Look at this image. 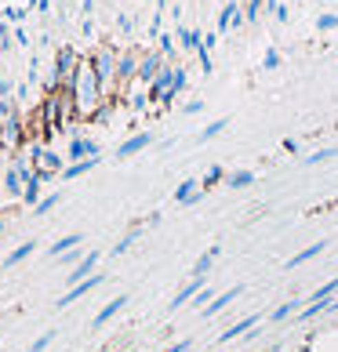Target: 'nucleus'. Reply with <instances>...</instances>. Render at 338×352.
Here are the masks:
<instances>
[{"label":"nucleus","mask_w":338,"mask_h":352,"mask_svg":"<svg viewBox=\"0 0 338 352\" xmlns=\"http://www.w3.org/2000/svg\"><path fill=\"white\" fill-rule=\"evenodd\" d=\"M98 283H102V276H87V280H81V283H76V287H70V294H62V298H59V309H66V305H73L76 298H84L87 291H95Z\"/></svg>","instance_id":"1"},{"label":"nucleus","mask_w":338,"mask_h":352,"mask_svg":"<svg viewBox=\"0 0 338 352\" xmlns=\"http://www.w3.org/2000/svg\"><path fill=\"white\" fill-rule=\"evenodd\" d=\"M200 291H204V280H200V276H193V283H186V287H182V291L171 298V309H182V305L189 302V298H197Z\"/></svg>","instance_id":"2"},{"label":"nucleus","mask_w":338,"mask_h":352,"mask_svg":"<svg viewBox=\"0 0 338 352\" xmlns=\"http://www.w3.org/2000/svg\"><path fill=\"white\" fill-rule=\"evenodd\" d=\"M240 294H244V287H229V291H226V294H218V298H215V302H211V305H207V309H204V316H215V312H222V309H226V305L233 302V298H240Z\"/></svg>","instance_id":"3"},{"label":"nucleus","mask_w":338,"mask_h":352,"mask_svg":"<svg viewBox=\"0 0 338 352\" xmlns=\"http://www.w3.org/2000/svg\"><path fill=\"white\" fill-rule=\"evenodd\" d=\"M95 265H98V251H91V254L84 258V262H81V265L73 269V276H70V283L76 287V283H81V280H87V276H91V269H95Z\"/></svg>","instance_id":"4"},{"label":"nucleus","mask_w":338,"mask_h":352,"mask_svg":"<svg viewBox=\"0 0 338 352\" xmlns=\"http://www.w3.org/2000/svg\"><path fill=\"white\" fill-rule=\"evenodd\" d=\"M149 142H153V135H135V138H127L124 146L116 149V156H120V160H124V156H131V153H138V149H146Z\"/></svg>","instance_id":"5"},{"label":"nucleus","mask_w":338,"mask_h":352,"mask_svg":"<svg viewBox=\"0 0 338 352\" xmlns=\"http://www.w3.org/2000/svg\"><path fill=\"white\" fill-rule=\"evenodd\" d=\"M124 305H127V298H124V294H120V298H113V302H109V305H106V309H102L98 316H95V327H102L106 320H113V316H116V312H120Z\"/></svg>","instance_id":"6"},{"label":"nucleus","mask_w":338,"mask_h":352,"mask_svg":"<svg viewBox=\"0 0 338 352\" xmlns=\"http://www.w3.org/2000/svg\"><path fill=\"white\" fill-rule=\"evenodd\" d=\"M255 323H258V316H244L240 323H233L229 331H222V342H233V338H237V334H244V331H251Z\"/></svg>","instance_id":"7"},{"label":"nucleus","mask_w":338,"mask_h":352,"mask_svg":"<svg viewBox=\"0 0 338 352\" xmlns=\"http://www.w3.org/2000/svg\"><path fill=\"white\" fill-rule=\"evenodd\" d=\"M84 236H81V232H70V236H62L55 247H51V254H55V258H62V254H66L70 251V247H76V243H81Z\"/></svg>","instance_id":"8"},{"label":"nucleus","mask_w":338,"mask_h":352,"mask_svg":"<svg viewBox=\"0 0 338 352\" xmlns=\"http://www.w3.org/2000/svg\"><path fill=\"white\" fill-rule=\"evenodd\" d=\"M324 251V243H313V247H306V251H298L291 262H288V269H295V265H302V262H309V258H317Z\"/></svg>","instance_id":"9"},{"label":"nucleus","mask_w":338,"mask_h":352,"mask_svg":"<svg viewBox=\"0 0 338 352\" xmlns=\"http://www.w3.org/2000/svg\"><path fill=\"white\" fill-rule=\"evenodd\" d=\"M215 258H218V247H211V251H207V254L200 258V262L193 265V276H200V280H204V272L211 269V262H215Z\"/></svg>","instance_id":"10"},{"label":"nucleus","mask_w":338,"mask_h":352,"mask_svg":"<svg viewBox=\"0 0 338 352\" xmlns=\"http://www.w3.org/2000/svg\"><path fill=\"white\" fill-rule=\"evenodd\" d=\"M98 160H84V164H73V167H66V178H81V175H87L91 167H95Z\"/></svg>","instance_id":"11"},{"label":"nucleus","mask_w":338,"mask_h":352,"mask_svg":"<svg viewBox=\"0 0 338 352\" xmlns=\"http://www.w3.org/2000/svg\"><path fill=\"white\" fill-rule=\"evenodd\" d=\"M33 247H36V243H22L15 254H8V265H19L22 258H30V254H33Z\"/></svg>","instance_id":"12"},{"label":"nucleus","mask_w":338,"mask_h":352,"mask_svg":"<svg viewBox=\"0 0 338 352\" xmlns=\"http://www.w3.org/2000/svg\"><path fill=\"white\" fill-rule=\"evenodd\" d=\"M98 146L95 142H73V156H95Z\"/></svg>","instance_id":"13"},{"label":"nucleus","mask_w":338,"mask_h":352,"mask_svg":"<svg viewBox=\"0 0 338 352\" xmlns=\"http://www.w3.org/2000/svg\"><path fill=\"white\" fill-rule=\"evenodd\" d=\"M51 342H55V331H47V334H41V338H36V342L30 345V352H41V349H47Z\"/></svg>","instance_id":"14"},{"label":"nucleus","mask_w":338,"mask_h":352,"mask_svg":"<svg viewBox=\"0 0 338 352\" xmlns=\"http://www.w3.org/2000/svg\"><path fill=\"white\" fill-rule=\"evenodd\" d=\"M218 131H226V120H215L211 127H204V135H200V142H207V138H215Z\"/></svg>","instance_id":"15"},{"label":"nucleus","mask_w":338,"mask_h":352,"mask_svg":"<svg viewBox=\"0 0 338 352\" xmlns=\"http://www.w3.org/2000/svg\"><path fill=\"white\" fill-rule=\"evenodd\" d=\"M248 182H251V171H237L229 178V186H248Z\"/></svg>","instance_id":"16"},{"label":"nucleus","mask_w":338,"mask_h":352,"mask_svg":"<svg viewBox=\"0 0 338 352\" xmlns=\"http://www.w3.org/2000/svg\"><path fill=\"white\" fill-rule=\"evenodd\" d=\"M193 189H197V186H193V182H186V186H182V189H178V200H182V204H186L189 197H197V192H193Z\"/></svg>","instance_id":"17"},{"label":"nucleus","mask_w":338,"mask_h":352,"mask_svg":"<svg viewBox=\"0 0 338 352\" xmlns=\"http://www.w3.org/2000/svg\"><path fill=\"white\" fill-rule=\"evenodd\" d=\"M55 204H59V192H51V197H47V200H41V204H36V211H41V214H44V211H47V207H55Z\"/></svg>","instance_id":"18"},{"label":"nucleus","mask_w":338,"mask_h":352,"mask_svg":"<svg viewBox=\"0 0 338 352\" xmlns=\"http://www.w3.org/2000/svg\"><path fill=\"white\" fill-rule=\"evenodd\" d=\"M291 312H295V305H280L277 312H273V320H277V323H280V320H288V316H291Z\"/></svg>","instance_id":"19"},{"label":"nucleus","mask_w":338,"mask_h":352,"mask_svg":"<svg viewBox=\"0 0 338 352\" xmlns=\"http://www.w3.org/2000/svg\"><path fill=\"white\" fill-rule=\"evenodd\" d=\"M207 302H215V298H211V291H200L197 298H193V305H204V309H207Z\"/></svg>","instance_id":"20"},{"label":"nucleus","mask_w":338,"mask_h":352,"mask_svg":"<svg viewBox=\"0 0 338 352\" xmlns=\"http://www.w3.org/2000/svg\"><path fill=\"white\" fill-rule=\"evenodd\" d=\"M331 153H335V149H320V153H313V156H309V164H324Z\"/></svg>","instance_id":"21"},{"label":"nucleus","mask_w":338,"mask_h":352,"mask_svg":"<svg viewBox=\"0 0 338 352\" xmlns=\"http://www.w3.org/2000/svg\"><path fill=\"white\" fill-rule=\"evenodd\" d=\"M153 69H157V58H149L146 66H142V76H153Z\"/></svg>","instance_id":"22"},{"label":"nucleus","mask_w":338,"mask_h":352,"mask_svg":"<svg viewBox=\"0 0 338 352\" xmlns=\"http://www.w3.org/2000/svg\"><path fill=\"white\" fill-rule=\"evenodd\" d=\"M189 349H193V342H178V345H171L167 352H189Z\"/></svg>","instance_id":"23"},{"label":"nucleus","mask_w":338,"mask_h":352,"mask_svg":"<svg viewBox=\"0 0 338 352\" xmlns=\"http://www.w3.org/2000/svg\"><path fill=\"white\" fill-rule=\"evenodd\" d=\"M335 22H338L335 15H324V19H320V30H331V25H335Z\"/></svg>","instance_id":"24"},{"label":"nucleus","mask_w":338,"mask_h":352,"mask_svg":"<svg viewBox=\"0 0 338 352\" xmlns=\"http://www.w3.org/2000/svg\"><path fill=\"white\" fill-rule=\"evenodd\" d=\"M0 229H4V221H0Z\"/></svg>","instance_id":"25"}]
</instances>
